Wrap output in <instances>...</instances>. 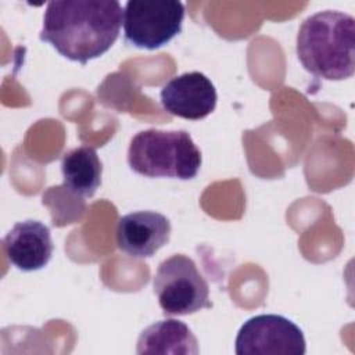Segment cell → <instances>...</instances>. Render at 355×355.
Listing matches in <instances>:
<instances>
[{"label": "cell", "mask_w": 355, "mask_h": 355, "mask_svg": "<svg viewBox=\"0 0 355 355\" xmlns=\"http://www.w3.org/2000/svg\"><path fill=\"white\" fill-rule=\"evenodd\" d=\"M122 22L116 0L49 1L39 36L62 57L85 65L111 49Z\"/></svg>", "instance_id": "obj_1"}, {"label": "cell", "mask_w": 355, "mask_h": 355, "mask_svg": "<svg viewBox=\"0 0 355 355\" xmlns=\"http://www.w3.org/2000/svg\"><path fill=\"white\" fill-rule=\"evenodd\" d=\"M297 55L302 67L316 78H351L355 71L354 17L324 10L304 19L297 33Z\"/></svg>", "instance_id": "obj_2"}, {"label": "cell", "mask_w": 355, "mask_h": 355, "mask_svg": "<svg viewBox=\"0 0 355 355\" xmlns=\"http://www.w3.org/2000/svg\"><path fill=\"white\" fill-rule=\"evenodd\" d=\"M130 169L146 178H196L201 151L186 130L147 129L136 133L128 148Z\"/></svg>", "instance_id": "obj_3"}, {"label": "cell", "mask_w": 355, "mask_h": 355, "mask_svg": "<svg viewBox=\"0 0 355 355\" xmlns=\"http://www.w3.org/2000/svg\"><path fill=\"white\" fill-rule=\"evenodd\" d=\"M153 288L166 316H186L212 306L208 283L196 262L183 254H175L159 263Z\"/></svg>", "instance_id": "obj_4"}, {"label": "cell", "mask_w": 355, "mask_h": 355, "mask_svg": "<svg viewBox=\"0 0 355 355\" xmlns=\"http://www.w3.org/2000/svg\"><path fill=\"white\" fill-rule=\"evenodd\" d=\"M184 6L178 0H130L123 7L125 40L139 49L155 50L182 31Z\"/></svg>", "instance_id": "obj_5"}, {"label": "cell", "mask_w": 355, "mask_h": 355, "mask_svg": "<svg viewBox=\"0 0 355 355\" xmlns=\"http://www.w3.org/2000/svg\"><path fill=\"white\" fill-rule=\"evenodd\" d=\"M234 344L237 355H304L306 351L302 330L275 313L257 315L244 322Z\"/></svg>", "instance_id": "obj_6"}, {"label": "cell", "mask_w": 355, "mask_h": 355, "mask_svg": "<svg viewBox=\"0 0 355 355\" xmlns=\"http://www.w3.org/2000/svg\"><path fill=\"white\" fill-rule=\"evenodd\" d=\"M162 108L171 115L197 121L216 107V89L202 72H184L168 80L159 93Z\"/></svg>", "instance_id": "obj_7"}, {"label": "cell", "mask_w": 355, "mask_h": 355, "mask_svg": "<svg viewBox=\"0 0 355 355\" xmlns=\"http://www.w3.org/2000/svg\"><path fill=\"white\" fill-rule=\"evenodd\" d=\"M169 219L155 211H136L119 218L116 245L133 258H150L171 239Z\"/></svg>", "instance_id": "obj_8"}, {"label": "cell", "mask_w": 355, "mask_h": 355, "mask_svg": "<svg viewBox=\"0 0 355 355\" xmlns=\"http://www.w3.org/2000/svg\"><path fill=\"white\" fill-rule=\"evenodd\" d=\"M8 261L24 272L44 268L53 255L50 227L40 220H22L15 223L3 239Z\"/></svg>", "instance_id": "obj_9"}, {"label": "cell", "mask_w": 355, "mask_h": 355, "mask_svg": "<svg viewBox=\"0 0 355 355\" xmlns=\"http://www.w3.org/2000/svg\"><path fill=\"white\" fill-rule=\"evenodd\" d=\"M136 352L140 355H197L200 348L196 336L186 323L176 319H165L140 333Z\"/></svg>", "instance_id": "obj_10"}, {"label": "cell", "mask_w": 355, "mask_h": 355, "mask_svg": "<svg viewBox=\"0 0 355 355\" xmlns=\"http://www.w3.org/2000/svg\"><path fill=\"white\" fill-rule=\"evenodd\" d=\"M64 187L79 197H93L101 184L103 164L96 148L79 146L67 151L61 159Z\"/></svg>", "instance_id": "obj_11"}]
</instances>
